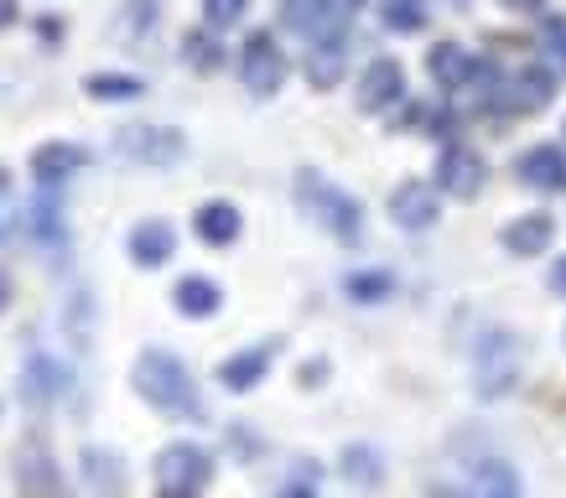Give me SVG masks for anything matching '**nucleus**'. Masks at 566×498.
<instances>
[{"label":"nucleus","instance_id":"nucleus-25","mask_svg":"<svg viewBox=\"0 0 566 498\" xmlns=\"http://www.w3.org/2000/svg\"><path fill=\"white\" fill-rule=\"evenodd\" d=\"M84 89H89L95 99H136L146 84H141V78H130V73H95Z\"/></svg>","mask_w":566,"mask_h":498},{"label":"nucleus","instance_id":"nucleus-7","mask_svg":"<svg viewBox=\"0 0 566 498\" xmlns=\"http://www.w3.org/2000/svg\"><path fill=\"white\" fill-rule=\"evenodd\" d=\"M239 73H244V84L255 89V94H276L286 78V52L276 48V37L271 31H255L244 52H239Z\"/></svg>","mask_w":566,"mask_h":498},{"label":"nucleus","instance_id":"nucleus-6","mask_svg":"<svg viewBox=\"0 0 566 498\" xmlns=\"http://www.w3.org/2000/svg\"><path fill=\"white\" fill-rule=\"evenodd\" d=\"M349 11H354V0H286L281 22L291 26V31L323 42V37H338V31H343Z\"/></svg>","mask_w":566,"mask_h":498},{"label":"nucleus","instance_id":"nucleus-28","mask_svg":"<svg viewBox=\"0 0 566 498\" xmlns=\"http://www.w3.org/2000/svg\"><path fill=\"white\" fill-rule=\"evenodd\" d=\"M188 63H198V68H218L224 63V52H218V42H209V31H192L188 37Z\"/></svg>","mask_w":566,"mask_h":498},{"label":"nucleus","instance_id":"nucleus-27","mask_svg":"<svg viewBox=\"0 0 566 498\" xmlns=\"http://www.w3.org/2000/svg\"><path fill=\"white\" fill-rule=\"evenodd\" d=\"M343 477H349V483H359V488L379 483V457L369 447H349V451H343Z\"/></svg>","mask_w":566,"mask_h":498},{"label":"nucleus","instance_id":"nucleus-26","mask_svg":"<svg viewBox=\"0 0 566 498\" xmlns=\"http://www.w3.org/2000/svg\"><path fill=\"white\" fill-rule=\"evenodd\" d=\"M385 26L390 31H422L426 26V0H385Z\"/></svg>","mask_w":566,"mask_h":498},{"label":"nucleus","instance_id":"nucleus-2","mask_svg":"<svg viewBox=\"0 0 566 498\" xmlns=\"http://www.w3.org/2000/svg\"><path fill=\"white\" fill-rule=\"evenodd\" d=\"M297 203L338 239H359V229H364V214H359L354 197L338 192L328 177H317V171H297Z\"/></svg>","mask_w":566,"mask_h":498},{"label":"nucleus","instance_id":"nucleus-29","mask_svg":"<svg viewBox=\"0 0 566 498\" xmlns=\"http://www.w3.org/2000/svg\"><path fill=\"white\" fill-rule=\"evenodd\" d=\"M244 5L250 0H203V16H209V26H235L244 16Z\"/></svg>","mask_w":566,"mask_h":498},{"label":"nucleus","instance_id":"nucleus-22","mask_svg":"<svg viewBox=\"0 0 566 498\" xmlns=\"http://www.w3.org/2000/svg\"><path fill=\"white\" fill-rule=\"evenodd\" d=\"M473 494L478 498H525V488H519V473L510 462H478Z\"/></svg>","mask_w":566,"mask_h":498},{"label":"nucleus","instance_id":"nucleus-17","mask_svg":"<svg viewBox=\"0 0 566 498\" xmlns=\"http://www.w3.org/2000/svg\"><path fill=\"white\" fill-rule=\"evenodd\" d=\"M177 255V229L162 224V218H146L130 229V260L136 265H166Z\"/></svg>","mask_w":566,"mask_h":498},{"label":"nucleus","instance_id":"nucleus-21","mask_svg":"<svg viewBox=\"0 0 566 498\" xmlns=\"http://www.w3.org/2000/svg\"><path fill=\"white\" fill-rule=\"evenodd\" d=\"M172 302H177V311H183V317H213V311H218V302H224V291H218L209 276H183V281H177V291H172Z\"/></svg>","mask_w":566,"mask_h":498},{"label":"nucleus","instance_id":"nucleus-8","mask_svg":"<svg viewBox=\"0 0 566 498\" xmlns=\"http://www.w3.org/2000/svg\"><path fill=\"white\" fill-rule=\"evenodd\" d=\"M426 68H431V78L442 89H468V84H489L494 78V63H473L457 42H437L426 52Z\"/></svg>","mask_w":566,"mask_h":498},{"label":"nucleus","instance_id":"nucleus-34","mask_svg":"<svg viewBox=\"0 0 566 498\" xmlns=\"http://www.w3.org/2000/svg\"><path fill=\"white\" fill-rule=\"evenodd\" d=\"M281 498H317V494H312V488H297V483H291V488H286Z\"/></svg>","mask_w":566,"mask_h":498},{"label":"nucleus","instance_id":"nucleus-20","mask_svg":"<svg viewBox=\"0 0 566 498\" xmlns=\"http://www.w3.org/2000/svg\"><path fill=\"white\" fill-rule=\"evenodd\" d=\"M192 229L203 244H235L239 239V208L235 203H203L198 218H192Z\"/></svg>","mask_w":566,"mask_h":498},{"label":"nucleus","instance_id":"nucleus-1","mask_svg":"<svg viewBox=\"0 0 566 498\" xmlns=\"http://www.w3.org/2000/svg\"><path fill=\"white\" fill-rule=\"evenodd\" d=\"M136 390H141L156 410H166V416H192V421L203 416V400H198V384H192L188 363L162 354V348H151V354L136 358Z\"/></svg>","mask_w":566,"mask_h":498},{"label":"nucleus","instance_id":"nucleus-16","mask_svg":"<svg viewBox=\"0 0 566 498\" xmlns=\"http://www.w3.org/2000/svg\"><path fill=\"white\" fill-rule=\"evenodd\" d=\"M276 348L281 343H260V348H244V354L224 358L218 363V380H224V390H255L260 380H265V369H271V358H276Z\"/></svg>","mask_w":566,"mask_h":498},{"label":"nucleus","instance_id":"nucleus-12","mask_svg":"<svg viewBox=\"0 0 566 498\" xmlns=\"http://www.w3.org/2000/svg\"><path fill=\"white\" fill-rule=\"evenodd\" d=\"M551 89H556V78L545 68H525L515 78V84H504L494 94L499 110H510V115H536V110H545L551 104Z\"/></svg>","mask_w":566,"mask_h":498},{"label":"nucleus","instance_id":"nucleus-24","mask_svg":"<svg viewBox=\"0 0 566 498\" xmlns=\"http://www.w3.org/2000/svg\"><path fill=\"white\" fill-rule=\"evenodd\" d=\"M343 291H349L354 302H385V296L395 291V281H390L385 270H354V276L343 281Z\"/></svg>","mask_w":566,"mask_h":498},{"label":"nucleus","instance_id":"nucleus-14","mask_svg":"<svg viewBox=\"0 0 566 498\" xmlns=\"http://www.w3.org/2000/svg\"><path fill=\"white\" fill-rule=\"evenodd\" d=\"M84 162H89V151H84V145H73V141H48V145H37V151H32V171H37V182H42V188L68 182Z\"/></svg>","mask_w":566,"mask_h":498},{"label":"nucleus","instance_id":"nucleus-5","mask_svg":"<svg viewBox=\"0 0 566 498\" xmlns=\"http://www.w3.org/2000/svg\"><path fill=\"white\" fill-rule=\"evenodd\" d=\"M156 477H162L166 494H183L192 498L203 483L213 477V462L203 447H188V442H177V447H166L162 457H156Z\"/></svg>","mask_w":566,"mask_h":498},{"label":"nucleus","instance_id":"nucleus-10","mask_svg":"<svg viewBox=\"0 0 566 498\" xmlns=\"http://www.w3.org/2000/svg\"><path fill=\"white\" fill-rule=\"evenodd\" d=\"M437 188L452 192V197H473L483 188V156L468 145H448L442 162H437Z\"/></svg>","mask_w":566,"mask_h":498},{"label":"nucleus","instance_id":"nucleus-30","mask_svg":"<svg viewBox=\"0 0 566 498\" xmlns=\"http://www.w3.org/2000/svg\"><path fill=\"white\" fill-rule=\"evenodd\" d=\"M545 52H551V58H562V68H566V22L545 26Z\"/></svg>","mask_w":566,"mask_h":498},{"label":"nucleus","instance_id":"nucleus-15","mask_svg":"<svg viewBox=\"0 0 566 498\" xmlns=\"http://www.w3.org/2000/svg\"><path fill=\"white\" fill-rule=\"evenodd\" d=\"M390 214L401 229H426V224H437V188L431 182H401V188L390 192Z\"/></svg>","mask_w":566,"mask_h":498},{"label":"nucleus","instance_id":"nucleus-32","mask_svg":"<svg viewBox=\"0 0 566 498\" xmlns=\"http://www.w3.org/2000/svg\"><path fill=\"white\" fill-rule=\"evenodd\" d=\"M504 5H515V11H541L545 0H504Z\"/></svg>","mask_w":566,"mask_h":498},{"label":"nucleus","instance_id":"nucleus-3","mask_svg":"<svg viewBox=\"0 0 566 498\" xmlns=\"http://www.w3.org/2000/svg\"><path fill=\"white\" fill-rule=\"evenodd\" d=\"M519 358H525V348H519L515 332H483L478 337V348H473V369H478V395H504L510 384L519 380Z\"/></svg>","mask_w":566,"mask_h":498},{"label":"nucleus","instance_id":"nucleus-23","mask_svg":"<svg viewBox=\"0 0 566 498\" xmlns=\"http://www.w3.org/2000/svg\"><path fill=\"white\" fill-rule=\"evenodd\" d=\"M338 73H343V31H338V37H323V42L307 52V78L317 89H332Z\"/></svg>","mask_w":566,"mask_h":498},{"label":"nucleus","instance_id":"nucleus-13","mask_svg":"<svg viewBox=\"0 0 566 498\" xmlns=\"http://www.w3.org/2000/svg\"><path fill=\"white\" fill-rule=\"evenodd\" d=\"M519 182H530V188L541 192H562L566 188V151L562 145H530L525 156H519Z\"/></svg>","mask_w":566,"mask_h":498},{"label":"nucleus","instance_id":"nucleus-31","mask_svg":"<svg viewBox=\"0 0 566 498\" xmlns=\"http://www.w3.org/2000/svg\"><path fill=\"white\" fill-rule=\"evenodd\" d=\"M551 285H556V291L566 296V260H556V270H551Z\"/></svg>","mask_w":566,"mask_h":498},{"label":"nucleus","instance_id":"nucleus-4","mask_svg":"<svg viewBox=\"0 0 566 498\" xmlns=\"http://www.w3.org/2000/svg\"><path fill=\"white\" fill-rule=\"evenodd\" d=\"M115 151L136 166H172V162H183L188 141L177 130H166V125H130V130L115 136Z\"/></svg>","mask_w":566,"mask_h":498},{"label":"nucleus","instance_id":"nucleus-19","mask_svg":"<svg viewBox=\"0 0 566 498\" xmlns=\"http://www.w3.org/2000/svg\"><path fill=\"white\" fill-rule=\"evenodd\" d=\"M551 234H556L551 214H525L504 229V250H510V255H545V250H551Z\"/></svg>","mask_w":566,"mask_h":498},{"label":"nucleus","instance_id":"nucleus-9","mask_svg":"<svg viewBox=\"0 0 566 498\" xmlns=\"http://www.w3.org/2000/svg\"><path fill=\"white\" fill-rule=\"evenodd\" d=\"M16 483H22L26 498H63V483H58V468L42 442H22L16 447Z\"/></svg>","mask_w":566,"mask_h":498},{"label":"nucleus","instance_id":"nucleus-33","mask_svg":"<svg viewBox=\"0 0 566 498\" xmlns=\"http://www.w3.org/2000/svg\"><path fill=\"white\" fill-rule=\"evenodd\" d=\"M5 302H11V276L0 270V311H5Z\"/></svg>","mask_w":566,"mask_h":498},{"label":"nucleus","instance_id":"nucleus-11","mask_svg":"<svg viewBox=\"0 0 566 498\" xmlns=\"http://www.w3.org/2000/svg\"><path fill=\"white\" fill-rule=\"evenodd\" d=\"M405 94V68L395 58H375L359 78V110H390Z\"/></svg>","mask_w":566,"mask_h":498},{"label":"nucleus","instance_id":"nucleus-35","mask_svg":"<svg viewBox=\"0 0 566 498\" xmlns=\"http://www.w3.org/2000/svg\"><path fill=\"white\" fill-rule=\"evenodd\" d=\"M162 498H183V494H162Z\"/></svg>","mask_w":566,"mask_h":498},{"label":"nucleus","instance_id":"nucleus-18","mask_svg":"<svg viewBox=\"0 0 566 498\" xmlns=\"http://www.w3.org/2000/svg\"><path fill=\"white\" fill-rule=\"evenodd\" d=\"M68 390V369L58 363V358H48V354H37L32 363H26V380H22V395L32 405H48V400H58Z\"/></svg>","mask_w":566,"mask_h":498}]
</instances>
